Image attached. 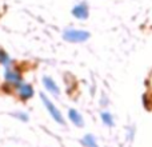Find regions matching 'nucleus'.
I'll return each instance as SVG.
<instances>
[{"label":"nucleus","instance_id":"7","mask_svg":"<svg viewBox=\"0 0 152 147\" xmlns=\"http://www.w3.org/2000/svg\"><path fill=\"white\" fill-rule=\"evenodd\" d=\"M5 79H7L10 83H15V84H18L21 82L20 74L16 72V71H12V70H8V71L5 72Z\"/></svg>","mask_w":152,"mask_h":147},{"label":"nucleus","instance_id":"1","mask_svg":"<svg viewBox=\"0 0 152 147\" xmlns=\"http://www.w3.org/2000/svg\"><path fill=\"white\" fill-rule=\"evenodd\" d=\"M64 39L71 43H83L89 39V32L83 29H67L64 32Z\"/></svg>","mask_w":152,"mask_h":147},{"label":"nucleus","instance_id":"3","mask_svg":"<svg viewBox=\"0 0 152 147\" xmlns=\"http://www.w3.org/2000/svg\"><path fill=\"white\" fill-rule=\"evenodd\" d=\"M72 15H74L76 19H80V20L87 19L88 18V15H89L88 5H87L86 3H80V4L75 5L74 10H72Z\"/></svg>","mask_w":152,"mask_h":147},{"label":"nucleus","instance_id":"11","mask_svg":"<svg viewBox=\"0 0 152 147\" xmlns=\"http://www.w3.org/2000/svg\"><path fill=\"white\" fill-rule=\"evenodd\" d=\"M128 139H134V129H129V131H128Z\"/></svg>","mask_w":152,"mask_h":147},{"label":"nucleus","instance_id":"2","mask_svg":"<svg viewBox=\"0 0 152 147\" xmlns=\"http://www.w3.org/2000/svg\"><path fill=\"white\" fill-rule=\"evenodd\" d=\"M42 100L44 102V106L47 107V110H48V112L51 114V116H52L59 124H64V118H63V115H61L60 110H59V108L56 107V106L53 104V103L51 102L44 94H42Z\"/></svg>","mask_w":152,"mask_h":147},{"label":"nucleus","instance_id":"4","mask_svg":"<svg viewBox=\"0 0 152 147\" xmlns=\"http://www.w3.org/2000/svg\"><path fill=\"white\" fill-rule=\"evenodd\" d=\"M68 118L71 119V122L75 124V126H77V127H83L84 126L83 116H81V114L77 110H75V108H71V110L68 111Z\"/></svg>","mask_w":152,"mask_h":147},{"label":"nucleus","instance_id":"6","mask_svg":"<svg viewBox=\"0 0 152 147\" xmlns=\"http://www.w3.org/2000/svg\"><path fill=\"white\" fill-rule=\"evenodd\" d=\"M19 95H20L21 99H29L34 95V88L31 86H28V84H24L19 90Z\"/></svg>","mask_w":152,"mask_h":147},{"label":"nucleus","instance_id":"5","mask_svg":"<svg viewBox=\"0 0 152 147\" xmlns=\"http://www.w3.org/2000/svg\"><path fill=\"white\" fill-rule=\"evenodd\" d=\"M43 83H44L45 88H47L50 92H52L53 95H59L60 90H59L58 84H56L51 78H48V76H44V78H43Z\"/></svg>","mask_w":152,"mask_h":147},{"label":"nucleus","instance_id":"9","mask_svg":"<svg viewBox=\"0 0 152 147\" xmlns=\"http://www.w3.org/2000/svg\"><path fill=\"white\" fill-rule=\"evenodd\" d=\"M100 118H102L103 123H104L105 126H108V127H112L113 124H115V122H113V116L111 115V112H108V111H104V112H102Z\"/></svg>","mask_w":152,"mask_h":147},{"label":"nucleus","instance_id":"8","mask_svg":"<svg viewBox=\"0 0 152 147\" xmlns=\"http://www.w3.org/2000/svg\"><path fill=\"white\" fill-rule=\"evenodd\" d=\"M81 143H83V146H86V147H99L97 146L96 139H95L94 135H91V134L84 135V138L81 139Z\"/></svg>","mask_w":152,"mask_h":147},{"label":"nucleus","instance_id":"10","mask_svg":"<svg viewBox=\"0 0 152 147\" xmlns=\"http://www.w3.org/2000/svg\"><path fill=\"white\" fill-rule=\"evenodd\" d=\"M142 100H143V106H144L147 110H152V99H151L150 95L144 94L143 98H142Z\"/></svg>","mask_w":152,"mask_h":147}]
</instances>
